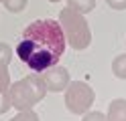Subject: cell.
<instances>
[{"label":"cell","instance_id":"obj_1","mask_svg":"<svg viewBox=\"0 0 126 121\" xmlns=\"http://www.w3.org/2000/svg\"><path fill=\"white\" fill-rule=\"evenodd\" d=\"M65 46L61 24L53 18H43L27 24L16 44V55L33 73H43L59 63Z\"/></svg>","mask_w":126,"mask_h":121},{"label":"cell","instance_id":"obj_2","mask_svg":"<svg viewBox=\"0 0 126 121\" xmlns=\"http://www.w3.org/2000/svg\"><path fill=\"white\" fill-rule=\"evenodd\" d=\"M61 30L65 34V43L75 48V51H83L92 44V30L90 24L85 20V14L73 10V8H63L59 12V20Z\"/></svg>","mask_w":126,"mask_h":121},{"label":"cell","instance_id":"obj_3","mask_svg":"<svg viewBox=\"0 0 126 121\" xmlns=\"http://www.w3.org/2000/svg\"><path fill=\"white\" fill-rule=\"evenodd\" d=\"M10 103L16 111H25V109H33L35 105L47 95V87L43 83L41 75H27L16 83H10Z\"/></svg>","mask_w":126,"mask_h":121},{"label":"cell","instance_id":"obj_4","mask_svg":"<svg viewBox=\"0 0 126 121\" xmlns=\"http://www.w3.org/2000/svg\"><path fill=\"white\" fill-rule=\"evenodd\" d=\"M94 99H96L94 89L83 81H69V85L65 87V107L73 115L88 113L94 105Z\"/></svg>","mask_w":126,"mask_h":121},{"label":"cell","instance_id":"obj_5","mask_svg":"<svg viewBox=\"0 0 126 121\" xmlns=\"http://www.w3.org/2000/svg\"><path fill=\"white\" fill-rule=\"evenodd\" d=\"M41 79H43V83L47 87V91L61 93V91H65V87L69 85V71L65 67L53 65V67H49L47 71H43Z\"/></svg>","mask_w":126,"mask_h":121},{"label":"cell","instance_id":"obj_6","mask_svg":"<svg viewBox=\"0 0 126 121\" xmlns=\"http://www.w3.org/2000/svg\"><path fill=\"white\" fill-rule=\"evenodd\" d=\"M108 121H126V99H114L106 113Z\"/></svg>","mask_w":126,"mask_h":121},{"label":"cell","instance_id":"obj_7","mask_svg":"<svg viewBox=\"0 0 126 121\" xmlns=\"http://www.w3.org/2000/svg\"><path fill=\"white\" fill-rule=\"evenodd\" d=\"M67 6L81 14H88L96 8V0H67Z\"/></svg>","mask_w":126,"mask_h":121},{"label":"cell","instance_id":"obj_8","mask_svg":"<svg viewBox=\"0 0 126 121\" xmlns=\"http://www.w3.org/2000/svg\"><path fill=\"white\" fill-rule=\"evenodd\" d=\"M112 73L118 79H126V55H118L112 61Z\"/></svg>","mask_w":126,"mask_h":121},{"label":"cell","instance_id":"obj_9","mask_svg":"<svg viewBox=\"0 0 126 121\" xmlns=\"http://www.w3.org/2000/svg\"><path fill=\"white\" fill-rule=\"evenodd\" d=\"M2 4H4V8H6L8 12L18 14V12H22V10L27 8L29 0H2Z\"/></svg>","mask_w":126,"mask_h":121},{"label":"cell","instance_id":"obj_10","mask_svg":"<svg viewBox=\"0 0 126 121\" xmlns=\"http://www.w3.org/2000/svg\"><path fill=\"white\" fill-rule=\"evenodd\" d=\"M10 121H39V115L33 109H25V111H18Z\"/></svg>","mask_w":126,"mask_h":121},{"label":"cell","instance_id":"obj_11","mask_svg":"<svg viewBox=\"0 0 126 121\" xmlns=\"http://www.w3.org/2000/svg\"><path fill=\"white\" fill-rule=\"evenodd\" d=\"M10 89V73H8V65H0V91Z\"/></svg>","mask_w":126,"mask_h":121},{"label":"cell","instance_id":"obj_12","mask_svg":"<svg viewBox=\"0 0 126 121\" xmlns=\"http://www.w3.org/2000/svg\"><path fill=\"white\" fill-rule=\"evenodd\" d=\"M10 61H12V46L0 43V65H8Z\"/></svg>","mask_w":126,"mask_h":121},{"label":"cell","instance_id":"obj_13","mask_svg":"<svg viewBox=\"0 0 126 121\" xmlns=\"http://www.w3.org/2000/svg\"><path fill=\"white\" fill-rule=\"evenodd\" d=\"M10 107H12V103H10V91L4 89V91H0V115H4Z\"/></svg>","mask_w":126,"mask_h":121},{"label":"cell","instance_id":"obj_14","mask_svg":"<svg viewBox=\"0 0 126 121\" xmlns=\"http://www.w3.org/2000/svg\"><path fill=\"white\" fill-rule=\"evenodd\" d=\"M81 121H108V119L102 111H88V113H83Z\"/></svg>","mask_w":126,"mask_h":121},{"label":"cell","instance_id":"obj_15","mask_svg":"<svg viewBox=\"0 0 126 121\" xmlns=\"http://www.w3.org/2000/svg\"><path fill=\"white\" fill-rule=\"evenodd\" d=\"M106 4L114 10H126V0H106Z\"/></svg>","mask_w":126,"mask_h":121},{"label":"cell","instance_id":"obj_16","mask_svg":"<svg viewBox=\"0 0 126 121\" xmlns=\"http://www.w3.org/2000/svg\"><path fill=\"white\" fill-rule=\"evenodd\" d=\"M49 2H61V0H49Z\"/></svg>","mask_w":126,"mask_h":121},{"label":"cell","instance_id":"obj_17","mask_svg":"<svg viewBox=\"0 0 126 121\" xmlns=\"http://www.w3.org/2000/svg\"><path fill=\"white\" fill-rule=\"evenodd\" d=\"M0 2H2V0H0Z\"/></svg>","mask_w":126,"mask_h":121}]
</instances>
